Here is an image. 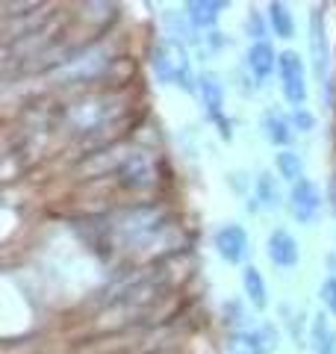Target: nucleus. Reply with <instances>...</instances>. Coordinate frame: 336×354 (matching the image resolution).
I'll list each match as a JSON object with an SVG mask.
<instances>
[{"instance_id": "obj_1", "label": "nucleus", "mask_w": 336, "mask_h": 354, "mask_svg": "<svg viewBox=\"0 0 336 354\" xmlns=\"http://www.w3.org/2000/svg\"><path fill=\"white\" fill-rule=\"evenodd\" d=\"M151 65H153V74L160 77V83H174V86H180L183 92H195L189 53L177 39L156 41V48L151 53Z\"/></svg>"}, {"instance_id": "obj_2", "label": "nucleus", "mask_w": 336, "mask_h": 354, "mask_svg": "<svg viewBox=\"0 0 336 354\" xmlns=\"http://www.w3.org/2000/svg\"><path fill=\"white\" fill-rule=\"evenodd\" d=\"M277 74H280V92L295 109L307 101V74H304V59L295 50H283L277 59Z\"/></svg>"}, {"instance_id": "obj_3", "label": "nucleus", "mask_w": 336, "mask_h": 354, "mask_svg": "<svg viewBox=\"0 0 336 354\" xmlns=\"http://www.w3.org/2000/svg\"><path fill=\"white\" fill-rule=\"evenodd\" d=\"M289 213H292L295 221L301 225H316L321 216V192L312 180H298L289 192Z\"/></svg>"}, {"instance_id": "obj_4", "label": "nucleus", "mask_w": 336, "mask_h": 354, "mask_svg": "<svg viewBox=\"0 0 336 354\" xmlns=\"http://www.w3.org/2000/svg\"><path fill=\"white\" fill-rule=\"evenodd\" d=\"M212 245H216L218 257L224 263L236 266L248 257V234H245L242 225H224L216 230V236H212Z\"/></svg>"}, {"instance_id": "obj_5", "label": "nucleus", "mask_w": 336, "mask_h": 354, "mask_svg": "<svg viewBox=\"0 0 336 354\" xmlns=\"http://www.w3.org/2000/svg\"><path fill=\"white\" fill-rule=\"evenodd\" d=\"M200 95H204V106H207L209 118H216L221 139H230V121L224 118V113H221V106H224V86H221V80L216 74H200Z\"/></svg>"}, {"instance_id": "obj_6", "label": "nucleus", "mask_w": 336, "mask_h": 354, "mask_svg": "<svg viewBox=\"0 0 336 354\" xmlns=\"http://www.w3.org/2000/svg\"><path fill=\"white\" fill-rule=\"evenodd\" d=\"M310 57H312V68H316L319 83L324 86V101H328V59H330V50H328V39H324L321 12L312 15V24H310Z\"/></svg>"}, {"instance_id": "obj_7", "label": "nucleus", "mask_w": 336, "mask_h": 354, "mask_svg": "<svg viewBox=\"0 0 336 354\" xmlns=\"http://www.w3.org/2000/svg\"><path fill=\"white\" fill-rule=\"evenodd\" d=\"M268 257H272L274 266H280V269H292V266H298V239L289 234L286 227H274L272 236H268Z\"/></svg>"}, {"instance_id": "obj_8", "label": "nucleus", "mask_w": 336, "mask_h": 354, "mask_svg": "<svg viewBox=\"0 0 336 354\" xmlns=\"http://www.w3.org/2000/svg\"><path fill=\"white\" fill-rule=\"evenodd\" d=\"M260 127L265 133V139L272 142L274 148H280V151H286L289 142H292V136H295L292 118H286L280 109H265L263 118H260Z\"/></svg>"}, {"instance_id": "obj_9", "label": "nucleus", "mask_w": 336, "mask_h": 354, "mask_svg": "<svg viewBox=\"0 0 336 354\" xmlns=\"http://www.w3.org/2000/svg\"><path fill=\"white\" fill-rule=\"evenodd\" d=\"M277 53H274V48L268 41H254L251 44V50H248V68H251V74H254V80L256 83H265L268 77H272V71L277 68Z\"/></svg>"}, {"instance_id": "obj_10", "label": "nucleus", "mask_w": 336, "mask_h": 354, "mask_svg": "<svg viewBox=\"0 0 336 354\" xmlns=\"http://www.w3.org/2000/svg\"><path fill=\"white\" fill-rule=\"evenodd\" d=\"M310 342L316 354H336V330L330 328L328 316L316 313L312 316V328H310Z\"/></svg>"}, {"instance_id": "obj_11", "label": "nucleus", "mask_w": 336, "mask_h": 354, "mask_svg": "<svg viewBox=\"0 0 336 354\" xmlns=\"http://www.w3.org/2000/svg\"><path fill=\"white\" fill-rule=\"evenodd\" d=\"M245 337H248L251 354H274L277 342H280V334H277V328L272 322H260L256 328H251Z\"/></svg>"}, {"instance_id": "obj_12", "label": "nucleus", "mask_w": 336, "mask_h": 354, "mask_svg": "<svg viewBox=\"0 0 336 354\" xmlns=\"http://www.w3.org/2000/svg\"><path fill=\"white\" fill-rule=\"evenodd\" d=\"M224 6H227V3H212V0H189L183 9H186V18L192 21L195 27H212L218 21V12Z\"/></svg>"}, {"instance_id": "obj_13", "label": "nucleus", "mask_w": 336, "mask_h": 354, "mask_svg": "<svg viewBox=\"0 0 336 354\" xmlns=\"http://www.w3.org/2000/svg\"><path fill=\"white\" fill-rule=\"evenodd\" d=\"M242 283H245V295H248V301H251L256 310H265V307H268V286H265V281H263L260 269L248 266V269L242 272Z\"/></svg>"}, {"instance_id": "obj_14", "label": "nucleus", "mask_w": 336, "mask_h": 354, "mask_svg": "<svg viewBox=\"0 0 336 354\" xmlns=\"http://www.w3.org/2000/svg\"><path fill=\"white\" fill-rule=\"evenodd\" d=\"M274 169H277V174L283 177L286 183H298V180H304V162H301V157L295 151H280L277 157H274Z\"/></svg>"}, {"instance_id": "obj_15", "label": "nucleus", "mask_w": 336, "mask_h": 354, "mask_svg": "<svg viewBox=\"0 0 336 354\" xmlns=\"http://www.w3.org/2000/svg\"><path fill=\"white\" fill-rule=\"evenodd\" d=\"M254 192L256 201L263 209H274L280 204V192H277V177L272 171H260V177L254 180Z\"/></svg>"}, {"instance_id": "obj_16", "label": "nucleus", "mask_w": 336, "mask_h": 354, "mask_svg": "<svg viewBox=\"0 0 336 354\" xmlns=\"http://www.w3.org/2000/svg\"><path fill=\"white\" fill-rule=\"evenodd\" d=\"M268 21H272V30L277 32L280 39H292L295 36V18L289 12L286 3H268Z\"/></svg>"}, {"instance_id": "obj_17", "label": "nucleus", "mask_w": 336, "mask_h": 354, "mask_svg": "<svg viewBox=\"0 0 336 354\" xmlns=\"http://www.w3.org/2000/svg\"><path fill=\"white\" fill-rule=\"evenodd\" d=\"M224 319H227V325L230 328H242L245 325V307L242 301H236V298H230V301H224Z\"/></svg>"}, {"instance_id": "obj_18", "label": "nucleus", "mask_w": 336, "mask_h": 354, "mask_svg": "<svg viewBox=\"0 0 336 354\" xmlns=\"http://www.w3.org/2000/svg\"><path fill=\"white\" fill-rule=\"evenodd\" d=\"M319 295H321V304L336 316V274H328V278H324Z\"/></svg>"}, {"instance_id": "obj_19", "label": "nucleus", "mask_w": 336, "mask_h": 354, "mask_svg": "<svg viewBox=\"0 0 336 354\" xmlns=\"http://www.w3.org/2000/svg\"><path fill=\"white\" fill-rule=\"evenodd\" d=\"M292 127H295V130H304V133H310L312 127H316V118H312V113H307L304 106H298L295 113H292Z\"/></svg>"}, {"instance_id": "obj_20", "label": "nucleus", "mask_w": 336, "mask_h": 354, "mask_svg": "<svg viewBox=\"0 0 336 354\" xmlns=\"http://www.w3.org/2000/svg\"><path fill=\"white\" fill-rule=\"evenodd\" d=\"M248 36H251L254 41H265V39H263V36H265V24H263V18L256 15V12L248 15Z\"/></svg>"}]
</instances>
